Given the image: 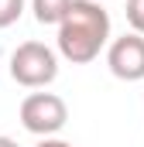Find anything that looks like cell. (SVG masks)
Returning <instances> with one entry per match:
<instances>
[{"label": "cell", "mask_w": 144, "mask_h": 147, "mask_svg": "<svg viewBox=\"0 0 144 147\" xmlns=\"http://www.w3.org/2000/svg\"><path fill=\"white\" fill-rule=\"evenodd\" d=\"M110 45V14L100 0H72L65 17L58 21V55L72 65L93 62Z\"/></svg>", "instance_id": "6da1fadb"}, {"label": "cell", "mask_w": 144, "mask_h": 147, "mask_svg": "<svg viewBox=\"0 0 144 147\" xmlns=\"http://www.w3.org/2000/svg\"><path fill=\"white\" fill-rule=\"evenodd\" d=\"M58 75V55L41 45V41H24L10 55V79L24 89H45Z\"/></svg>", "instance_id": "7a4b0ae2"}, {"label": "cell", "mask_w": 144, "mask_h": 147, "mask_svg": "<svg viewBox=\"0 0 144 147\" xmlns=\"http://www.w3.org/2000/svg\"><path fill=\"white\" fill-rule=\"evenodd\" d=\"M17 116H21V127L28 134H35V137H55L65 127V120H69V106L55 92H31V96H24Z\"/></svg>", "instance_id": "3957f363"}, {"label": "cell", "mask_w": 144, "mask_h": 147, "mask_svg": "<svg viewBox=\"0 0 144 147\" xmlns=\"http://www.w3.org/2000/svg\"><path fill=\"white\" fill-rule=\"evenodd\" d=\"M107 65L124 82H141L144 79V34L130 31L124 38H113L107 48Z\"/></svg>", "instance_id": "277c9868"}, {"label": "cell", "mask_w": 144, "mask_h": 147, "mask_svg": "<svg viewBox=\"0 0 144 147\" xmlns=\"http://www.w3.org/2000/svg\"><path fill=\"white\" fill-rule=\"evenodd\" d=\"M69 3H72V0H31L35 21H38V24H55V28H58V21L65 17Z\"/></svg>", "instance_id": "5b68a950"}, {"label": "cell", "mask_w": 144, "mask_h": 147, "mask_svg": "<svg viewBox=\"0 0 144 147\" xmlns=\"http://www.w3.org/2000/svg\"><path fill=\"white\" fill-rule=\"evenodd\" d=\"M21 14H24V0H0V28L17 24Z\"/></svg>", "instance_id": "8992f818"}, {"label": "cell", "mask_w": 144, "mask_h": 147, "mask_svg": "<svg viewBox=\"0 0 144 147\" xmlns=\"http://www.w3.org/2000/svg\"><path fill=\"white\" fill-rule=\"evenodd\" d=\"M127 24L134 34H144V0H127Z\"/></svg>", "instance_id": "52a82bcc"}, {"label": "cell", "mask_w": 144, "mask_h": 147, "mask_svg": "<svg viewBox=\"0 0 144 147\" xmlns=\"http://www.w3.org/2000/svg\"><path fill=\"white\" fill-rule=\"evenodd\" d=\"M38 147H75V144H69V140H58V137H41V140H38Z\"/></svg>", "instance_id": "ba28073f"}, {"label": "cell", "mask_w": 144, "mask_h": 147, "mask_svg": "<svg viewBox=\"0 0 144 147\" xmlns=\"http://www.w3.org/2000/svg\"><path fill=\"white\" fill-rule=\"evenodd\" d=\"M0 147H17V140H10V137H0Z\"/></svg>", "instance_id": "9c48e42d"}]
</instances>
